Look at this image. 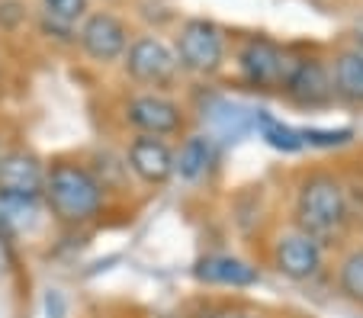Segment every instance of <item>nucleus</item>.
<instances>
[{
  "label": "nucleus",
  "mask_w": 363,
  "mask_h": 318,
  "mask_svg": "<svg viewBox=\"0 0 363 318\" xmlns=\"http://www.w3.org/2000/svg\"><path fill=\"white\" fill-rule=\"evenodd\" d=\"M106 190L96 180V174L81 161H55L45 167V187H42V200H45L48 212L55 215L68 229H81L90 225L103 215L106 209Z\"/></svg>",
  "instance_id": "f257e3e1"
},
{
  "label": "nucleus",
  "mask_w": 363,
  "mask_h": 318,
  "mask_svg": "<svg viewBox=\"0 0 363 318\" xmlns=\"http://www.w3.org/2000/svg\"><path fill=\"white\" fill-rule=\"evenodd\" d=\"M293 229L312 235L318 244H331L350 229L347 200H344L341 174L308 171L296 187L293 200Z\"/></svg>",
  "instance_id": "f03ea898"
},
{
  "label": "nucleus",
  "mask_w": 363,
  "mask_h": 318,
  "mask_svg": "<svg viewBox=\"0 0 363 318\" xmlns=\"http://www.w3.org/2000/svg\"><path fill=\"white\" fill-rule=\"evenodd\" d=\"M174 55L184 71L213 77L225 64V33L213 20H186L174 42Z\"/></svg>",
  "instance_id": "7ed1b4c3"
},
{
  "label": "nucleus",
  "mask_w": 363,
  "mask_h": 318,
  "mask_svg": "<svg viewBox=\"0 0 363 318\" xmlns=\"http://www.w3.org/2000/svg\"><path fill=\"white\" fill-rule=\"evenodd\" d=\"M235 62H238V74L245 84L257 90H283L296 58H289L286 49H280L274 39L251 35V39L241 42Z\"/></svg>",
  "instance_id": "20e7f679"
},
{
  "label": "nucleus",
  "mask_w": 363,
  "mask_h": 318,
  "mask_svg": "<svg viewBox=\"0 0 363 318\" xmlns=\"http://www.w3.org/2000/svg\"><path fill=\"white\" fill-rule=\"evenodd\" d=\"M270 261L280 277L289 283H312L325 273V244H318L312 235L299 229L280 232L270 248Z\"/></svg>",
  "instance_id": "39448f33"
},
{
  "label": "nucleus",
  "mask_w": 363,
  "mask_h": 318,
  "mask_svg": "<svg viewBox=\"0 0 363 318\" xmlns=\"http://www.w3.org/2000/svg\"><path fill=\"white\" fill-rule=\"evenodd\" d=\"M123 64L125 74L142 87H167L180 71L174 49L158 35H138L135 42H129Z\"/></svg>",
  "instance_id": "423d86ee"
},
{
  "label": "nucleus",
  "mask_w": 363,
  "mask_h": 318,
  "mask_svg": "<svg viewBox=\"0 0 363 318\" xmlns=\"http://www.w3.org/2000/svg\"><path fill=\"white\" fill-rule=\"evenodd\" d=\"M123 113H125V123L135 129V135H158V139H167V135L184 132V125H186L184 106H180L177 100L164 97V93H155V90H145V93L129 97Z\"/></svg>",
  "instance_id": "0eeeda50"
},
{
  "label": "nucleus",
  "mask_w": 363,
  "mask_h": 318,
  "mask_svg": "<svg viewBox=\"0 0 363 318\" xmlns=\"http://www.w3.org/2000/svg\"><path fill=\"white\" fill-rule=\"evenodd\" d=\"M283 97L299 110H325L335 103V84H331V64L322 58H296L283 84Z\"/></svg>",
  "instance_id": "6e6552de"
},
{
  "label": "nucleus",
  "mask_w": 363,
  "mask_h": 318,
  "mask_svg": "<svg viewBox=\"0 0 363 318\" xmlns=\"http://www.w3.org/2000/svg\"><path fill=\"white\" fill-rule=\"evenodd\" d=\"M77 42L90 62L110 64L119 62L129 49V26L113 13H90L77 29Z\"/></svg>",
  "instance_id": "1a4fd4ad"
},
{
  "label": "nucleus",
  "mask_w": 363,
  "mask_h": 318,
  "mask_svg": "<svg viewBox=\"0 0 363 318\" xmlns=\"http://www.w3.org/2000/svg\"><path fill=\"white\" fill-rule=\"evenodd\" d=\"M123 158L129 171L148 187H164L174 177V148L158 135H135Z\"/></svg>",
  "instance_id": "9d476101"
},
{
  "label": "nucleus",
  "mask_w": 363,
  "mask_h": 318,
  "mask_svg": "<svg viewBox=\"0 0 363 318\" xmlns=\"http://www.w3.org/2000/svg\"><path fill=\"white\" fill-rule=\"evenodd\" d=\"M45 164L29 152H0V193L42 200Z\"/></svg>",
  "instance_id": "9b49d317"
},
{
  "label": "nucleus",
  "mask_w": 363,
  "mask_h": 318,
  "mask_svg": "<svg viewBox=\"0 0 363 318\" xmlns=\"http://www.w3.org/2000/svg\"><path fill=\"white\" fill-rule=\"evenodd\" d=\"M193 277L203 286H225V290H247L261 283V270L235 254H206L193 263Z\"/></svg>",
  "instance_id": "f8f14e48"
},
{
  "label": "nucleus",
  "mask_w": 363,
  "mask_h": 318,
  "mask_svg": "<svg viewBox=\"0 0 363 318\" xmlns=\"http://www.w3.org/2000/svg\"><path fill=\"white\" fill-rule=\"evenodd\" d=\"M213 161H216V139L206 135V132H190L174 152V177H180L184 183H199L206 174L213 171Z\"/></svg>",
  "instance_id": "ddd939ff"
},
{
  "label": "nucleus",
  "mask_w": 363,
  "mask_h": 318,
  "mask_svg": "<svg viewBox=\"0 0 363 318\" xmlns=\"http://www.w3.org/2000/svg\"><path fill=\"white\" fill-rule=\"evenodd\" d=\"M335 100L347 106H363V55L354 49H341L331 62Z\"/></svg>",
  "instance_id": "4468645a"
},
{
  "label": "nucleus",
  "mask_w": 363,
  "mask_h": 318,
  "mask_svg": "<svg viewBox=\"0 0 363 318\" xmlns=\"http://www.w3.org/2000/svg\"><path fill=\"white\" fill-rule=\"evenodd\" d=\"M335 283H337V293L350 305L363 309V244H354V248H347L341 254L335 270Z\"/></svg>",
  "instance_id": "2eb2a0df"
},
{
  "label": "nucleus",
  "mask_w": 363,
  "mask_h": 318,
  "mask_svg": "<svg viewBox=\"0 0 363 318\" xmlns=\"http://www.w3.org/2000/svg\"><path fill=\"white\" fill-rule=\"evenodd\" d=\"M254 129H257V135H261V139L267 142L274 152L296 154V152H302V148H306L302 132L293 129V125H286L283 119L270 116L267 110H257V116H254Z\"/></svg>",
  "instance_id": "dca6fc26"
},
{
  "label": "nucleus",
  "mask_w": 363,
  "mask_h": 318,
  "mask_svg": "<svg viewBox=\"0 0 363 318\" xmlns=\"http://www.w3.org/2000/svg\"><path fill=\"white\" fill-rule=\"evenodd\" d=\"M254 116H257L254 110H247V106H241V103H228V100L209 106V123H213L216 135H222L225 142H235V139H241L245 132H251Z\"/></svg>",
  "instance_id": "f3484780"
},
{
  "label": "nucleus",
  "mask_w": 363,
  "mask_h": 318,
  "mask_svg": "<svg viewBox=\"0 0 363 318\" xmlns=\"http://www.w3.org/2000/svg\"><path fill=\"white\" fill-rule=\"evenodd\" d=\"M42 209L33 196H4L0 193V232H29L39 222Z\"/></svg>",
  "instance_id": "a211bd4d"
},
{
  "label": "nucleus",
  "mask_w": 363,
  "mask_h": 318,
  "mask_svg": "<svg viewBox=\"0 0 363 318\" xmlns=\"http://www.w3.org/2000/svg\"><path fill=\"white\" fill-rule=\"evenodd\" d=\"M96 164L90 167V171L96 174V180L103 183V190L110 193V190H116V187H125V180H129V164H125V158H116V154H110V152H96Z\"/></svg>",
  "instance_id": "6ab92c4d"
},
{
  "label": "nucleus",
  "mask_w": 363,
  "mask_h": 318,
  "mask_svg": "<svg viewBox=\"0 0 363 318\" xmlns=\"http://www.w3.org/2000/svg\"><path fill=\"white\" fill-rule=\"evenodd\" d=\"M42 10H45L48 23L71 29L77 20L87 16V0H42Z\"/></svg>",
  "instance_id": "aec40b11"
},
{
  "label": "nucleus",
  "mask_w": 363,
  "mask_h": 318,
  "mask_svg": "<svg viewBox=\"0 0 363 318\" xmlns=\"http://www.w3.org/2000/svg\"><path fill=\"white\" fill-rule=\"evenodd\" d=\"M344 187V200H347V215L350 225H360L363 229V167H354L341 177Z\"/></svg>",
  "instance_id": "412c9836"
},
{
  "label": "nucleus",
  "mask_w": 363,
  "mask_h": 318,
  "mask_svg": "<svg viewBox=\"0 0 363 318\" xmlns=\"http://www.w3.org/2000/svg\"><path fill=\"white\" fill-rule=\"evenodd\" d=\"M308 148H344L354 142L350 129H299Z\"/></svg>",
  "instance_id": "4be33fe9"
},
{
  "label": "nucleus",
  "mask_w": 363,
  "mask_h": 318,
  "mask_svg": "<svg viewBox=\"0 0 363 318\" xmlns=\"http://www.w3.org/2000/svg\"><path fill=\"white\" fill-rule=\"evenodd\" d=\"M203 318H264L257 312H247V309H238V305H222V309H213L209 315Z\"/></svg>",
  "instance_id": "5701e85b"
},
{
  "label": "nucleus",
  "mask_w": 363,
  "mask_h": 318,
  "mask_svg": "<svg viewBox=\"0 0 363 318\" xmlns=\"http://www.w3.org/2000/svg\"><path fill=\"white\" fill-rule=\"evenodd\" d=\"M45 315L48 318H65V299L58 290H48L45 296Z\"/></svg>",
  "instance_id": "b1692460"
},
{
  "label": "nucleus",
  "mask_w": 363,
  "mask_h": 318,
  "mask_svg": "<svg viewBox=\"0 0 363 318\" xmlns=\"http://www.w3.org/2000/svg\"><path fill=\"white\" fill-rule=\"evenodd\" d=\"M10 267H13V251H10V242H7V235L0 232V273H7Z\"/></svg>",
  "instance_id": "393cba45"
},
{
  "label": "nucleus",
  "mask_w": 363,
  "mask_h": 318,
  "mask_svg": "<svg viewBox=\"0 0 363 318\" xmlns=\"http://www.w3.org/2000/svg\"><path fill=\"white\" fill-rule=\"evenodd\" d=\"M350 49L363 55V16H357L354 29H350Z\"/></svg>",
  "instance_id": "a878e982"
}]
</instances>
